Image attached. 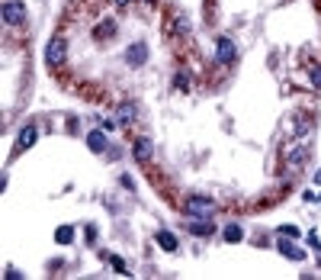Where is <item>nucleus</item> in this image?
<instances>
[{"label": "nucleus", "mask_w": 321, "mask_h": 280, "mask_svg": "<svg viewBox=\"0 0 321 280\" xmlns=\"http://www.w3.org/2000/svg\"><path fill=\"white\" fill-rule=\"evenodd\" d=\"M64 58H68V42H64L61 36H55V39L45 45V65L48 68H61Z\"/></svg>", "instance_id": "f257e3e1"}, {"label": "nucleus", "mask_w": 321, "mask_h": 280, "mask_svg": "<svg viewBox=\"0 0 321 280\" xmlns=\"http://www.w3.org/2000/svg\"><path fill=\"white\" fill-rule=\"evenodd\" d=\"M23 16H26V7L20 3V0H7V3H3V20H7L10 26L23 23Z\"/></svg>", "instance_id": "f03ea898"}, {"label": "nucleus", "mask_w": 321, "mask_h": 280, "mask_svg": "<svg viewBox=\"0 0 321 280\" xmlns=\"http://www.w3.org/2000/svg\"><path fill=\"white\" fill-rule=\"evenodd\" d=\"M186 210L193 213V216H212V203L209 200H202V196H190V200H186Z\"/></svg>", "instance_id": "7ed1b4c3"}, {"label": "nucleus", "mask_w": 321, "mask_h": 280, "mask_svg": "<svg viewBox=\"0 0 321 280\" xmlns=\"http://www.w3.org/2000/svg\"><path fill=\"white\" fill-rule=\"evenodd\" d=\"M215 58H219L222 65L235 62V42H231V39H219V48H215Z\"/></svg>", "instance_id": "20e7f679"}, {"label": "nucleus", "mask_w": 321, "mask_h": 280, "mask_svg": "<svg viewBox=\"0 0 321 280\" xmlns=\"http://www.w3.org/2000/svg\"><path fill=\"white\" fill-rule=\"evenodd\" d=\"M145 58H148V48L141 45V42H135V45H129V48H125V62H129V65H135V68H138L141 62H145Z\"/></svg>", "instance_id": "39448f33"}, {"label": "nucleus", "mask_w": 321, "mask_h": 280, "mask_svg": "<svg viewBox=\"0 0 321 280\" xmlns=\"http://www.w3.org/2000/svg\"><path fill=\"white\" fill-rule=\"evenodd\" d=\"M186 229H190L193 235H209V232H212V222H209V216H202V219H190V222H186Z\"/></svg>", "instance_id": "423d86ee"}, {"label": "nucleus", "mask_w": 321, "mask_h": 280, "mask_svg": "<svg viewBox=\"0 0 321 280\" xmlns=\"http://www.w3.org/2000/svg\"><path fill=\"white\" fill-rule=\"evenodd\" d=\"M36 126H23V129H20V135H16V145L20 148H32V142H36Z\"/></svg>", "instance_id": "0eeeda50"}, {"label": "nucleus", "mask_w": 321, "mask_h": 280, "mask_svg": "<svg viewBox=\"0 0 321 280\" xmlns=\"http://www.w3.org/2000/svg\"><path fill=\"white\" fill-rule=\"evenodd\" d=\"M158 245H160L164 251H177V248H180L177 235H170V232H158Z\"/></svg>", "instance_id": "6e6552de"}, {"label": "nucleus", "mask_w": 321, "mask_h": 280, "mask_svg": "<svg viewBox=\"0 0 321 280\" xmlns=\"http://www.w3.org/2000/svg\"><path fill=\"white\" fill-rule=\"evenodd\" d=\"M87 145H90V151H103V148H106V135L93 129V132L87 135Z\"/></svg>", "instance_id": "1a4fd4ad"}, {"label": "nucleus", "mask_w": 321, "mask_h": 280, "mask_svg": "<svg viewBox=\"0 0 321 280\" xmlns=\"http://www.w3.org/2000/svg\"><path fill=\"white\" fill-rule=\"evenodd\" d=\"M280 251H283L286 258H292V261H302V258H305V251L296 248V245H289V241H280Z\"/></svg>", "instance_id": "9d476101"}, {"label": "nucleus", "mask_w": 321, "mask_h": 280, "mask_svg": "<svg viewBox=\"0 0 321 280\" xmlns=\"http://www.w3.org/2000/svg\"><path fill=\"white\" fill-rule=\"evenodd\" d=\"M148 158H151V145H148V142H138V145H135V161L145 164Z\"/></svg>", "instance_id": "9b49d317"}, {"label": "nucleus", "mask_w": 321, "mask_h": 280, "mask_svg": "<svg viewBox=\"0 0 321 280\" xmlns=\"http://www.w3.org/2000/svg\"><path fill=\"white\" fill-rule=\"evenodd\" d=\"M135 103H122V107H119V119H125V123H132V119H135Z\"/></svg>", "instance_id": "f8f14e48"}, {"label": "nucleus", "mask_w": 321, "mask_h": 280, "mask_svg": "<svg viewBox=\"0 0 321 280\" xmlns=\"http://www.w3.org/2000/svg\"><path fill=\"white\" fill-rule=\"evenodd\" d=\"M71 238H74V232H71L68 226H61V229H58V232H55V241H61V245H68Z\"/></svg>", "instance_id": "ddd939ff"}, {"label": "nucleus", "mask_w": 321, "mask_h": 280, "mask_svg": "<svg viewBox=\"0 0 321 280\" xmlns=\"http://www.w3.org/2000/svg\"><path fill=\"white\" fill-rule=\"evenodd\" d=\"M225 238H228V241H241V229H238V226H228V229H225Z\"/></svg>", "instance_id": "4468645a"}, {"label": "nucleus", "mask_w": 321, "mask_h": 280, "mask_svg": "<svg viewBox=\"0 0 321 280\" xmlns=\"http://www.w3.org/2000/svg\"><path fill=\"white\" fill-rule=\"evenodd\" d=\"M113 267H116L119 274H125V261H122V258H113Z\"/></svg>", "instance_id": "2eb2a0df"}, {"label": "nucleus", "mask_w": 321, "mask_h": 280, "mask_svg": "<svg viewBox=\"0 0 321 280\" xmlns=\"http://www.w3.org/2000/svg\"><path fill=\"white\" fill-rule=\"evenodd\" d=\"M280 232H283V235H292V238H296V235H299V229H296V226H283Z\"/></svg>", "instance_id": "dca6fc26"}, {"label": "nucleus", "mask_w": 321, "mask_h": 280, "mask_svg": "<svg viewBox=\"0 0 321 280\" xmlns=\"http://www.w3.org/2000/svg\"><path fill=\"white\" fill-rule=\"evenodd\" d=\"M116 3H129V0H116Z\"/></svg>", "instance_id": "f3484780"}]
</instances>
